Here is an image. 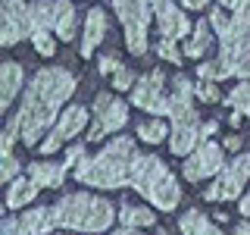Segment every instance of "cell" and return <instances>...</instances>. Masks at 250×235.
<instances>
[{
  "label": "cell",
  "mask_w": 250,
  "mask_h": 235,
  "mask_svg": "<svg viewBox=\"0 0 250 235\" xmlns=\"http://www.w3.org/2000/svg\"><path fill=\"white\" fill-rule=\"evenodd\" d=\"M72 94H75V75L69 69H62V66L38 69L25 88L19 113L13 116L16 129H19V138L28 147H38L44 141V135L53 129V122L60 119L62 104Z\"/></svg>",
  "instance_id": "6da1fadb"
},
{
  "label": "cell",
  "mask_w": 250,
  "mask_h": 235,
  "mask_svg": "<svg viewBox=\"0 0 250 235\" xmlns=\"http://www.w3.org/2000/svg\"><path fill=\"white\" fill-rule=\"evenodd\" d=\"M135 138L119 135L113 138L106 147H100V154H84L75 166V179L91 188H104V191H113V188L128 185L131 179V163H135Z\"/></svg>",
  "instance_id": "7a4b0ae2"
},
{
  "label": "cell",
  "mask_w": 250,
  "mask_h": 235,
  "mask_svg": "<svg viewBox=\"0 0 250 235\" xmlns=\"http://www.w3.org/2000/svg\"><path fill=\"white\" fill-rule=\"evenodd\" d=\"M116 219V207L100 194H66L53 204V223L69 232H106Z\"/></svg>",
  "instance_id": "3957f363"
},
{
  "label": "cell",
  "mask_w": 250,
  "mask_h": 235,
  "mask_svg": "<svg viewBox=\"0 0 250 235\" xmlns=\"http://www.w3.org/2000/svg\"><path fill=\"white\" fill-rule=\"evenodd\" d=\"M128 185L141 198L150 201L156 210H175L182 204V188H178L175 176L166 169V163L156 154H135Z\"/></svg>",
  "instance_id": "277c9868"
},
{
  "label": "cell",
  "mask_w": 250,
  "mask_h": 235,
  "mask_svg": "<svg viewBox=\"0 0 250 235\" xmlns=\"http://www.w3.org/2000/svg\"><path fill=\"white\" fill-rule=\"evenodd\" d=\"M113 10L122 22L125 31V47H128L135 57L147 53V31H150V3L147 0H113Z\"/></svg>",
  "instance_id": "5b68a950"
},
{
  "label": "cell",
  "mask_w": 250,
  "mask_h": 235,
  "mask_svg": "<svg viewBox=\"0 0 250 235\" xmlns=\"http://www.w3.org/2000/svg\"><path fill=\"white\" fill-rule=\"evenodd\" d=\"M247 182H250V154H238L222 166L216 182L203 191V198L207 201H234V198H241Z\"/></svg>",
  "instance_id": "8992f818"
},
{
  "label": "cell",
  "mask_w": 250,
  "mask_h": 235,
  "mask_svg": "<svg viewBox=\"0 0 250 235\" xmlns=\"http://www.w3.org/2000/svg\"><path fill=\"white\" fill-rule=\"evenodd\" d=\"M128 122V107L116 94H97L94 97V122L88 129V141H100L113 132H119Z\"/></svg>",
  "instance_id": "52a82bcc"
},
{
  "label": "cell",
  "mask_w": 250,
  "mask_h": 235,
  "mask_svg": "<svg viewBox=\"0 0 250 235\" xmlns=\"http://www.w3.org/2000/svg\"><path fill=\"white\" fill-rule=\"evenodd\" d=\"M131 104L138 110H147L153 116H169V94H166V72L163 69H150L138 78L131 88Z\"/></svg>",
  "instance_id": "ba28073f"
},
{
  "label": "cell",
  "mask_w": 250,
  "mask_h": 235,
  "mask_svg": "<svg viewBox=\"0 0 250 235\" xmlns=\"http://www.w3.org/2000/svg\"><path fill=\"white\" fill-rule=\"evenodd\" d=\"M225 147L216 144V141H200L191 154L185 157L182 163V176L188 182H200V179H209V176H219L225 166Z\"/></svg>",
  "instance_id": "9c48e42d"
},
{
  "label": "cell",
  "mask_w": 250,
  "mask_h": 235,
  "mask_svg": "<svg viewBox=\"0 0 250 235\" xmlns=\"http://www.w3.org/2000/svg\"><path fill=\"white\" fill-rule=\"evenodd\" d=\"M84 125H88V110L78 107V104H75V107H66V110L60 113V119L53 122V129L47 132L44 141L38 144V151L50 157L53 151H60V144H66L69 138H75L78 132L84 129Z\"/></svg>",
  "instance_id": "30bf717a"
},
{
  "label": "cell",
  "mask_w": 250,
  "mask_h": 235,
  "mask_svg": "<svg viewBox=\"0 0 250 235\" xmlns=\"http://www.w3.org/2000/svg\"><path fill=\"white\" fill-rule=\"evenodd\" d=\"M31 38V22H28V3L25 0H3L0 13V44L13 47L19 41Z\"/></svg>",
  "instance_id": "8fae6325"
},
{
  "label": "cell",
  "mask_w": 250,
  "mask_h": 235,
  "mask_svg": "<svg viewBox=\"0 0 250 235\" xmlns=\"http://www.w3.org/2000/svg\"><path fill=\"white\" fill-rule=\"evenodd\" d=\"M153 19L160 28V38H172V41H182L194 31V22L185 16V10H178L175 0H160L153 6Z\"/></svg>",
  "instance_id": "7c38bea8"
},
{
  "label": "cell",
  "mask_w": 250,
  "mask_h": 235,
  "mask_svg": "<svg viewBox=\"0 0 250 235\" xmlns=\"http://www.w3.org/2000/svg\"><path fill=\"white\" fill-rule=\"evenodd\" d=\"M200 129H203V122H200V116H197V110L194 113H185V116H178V119H172V132H169V151L175 154V157H188L194 151V147L200 144Z\"/></svg>",
  "instance_id": "4fadbf2b"
},
{
  "label": "cell",
  "mask_w": 250,
  "mask_h": 235,
  "mask_svg": "<svg viewBox=\"0 0 250 235\" xmlns=\"http://www.w3.org/2000/svg\"><path fill=\"white\" fill-rule=\"evenodd\" d=\"M72 169L66 160H35L28 163V179L35 182L38 188H60L66 182V172Z\"/></svg>",
  "instance_id": "5bb4252c"
},
{
  "label": "cell",
  "mask_w": 250,
  "mask_h": 235,
  "mask_svg": "<svg viewBox=\"0 0 250 235\" xmlns=\"http://www.w3.org/2000/svg\"><path fill=\"white\" fill-rule=\"evenodd\" d=\"M106 38V13L100 10V6H94V10H88V16H84V35H82V57L91 60V53L97 50V44Z\"/></svg>",
  "instance_id": "9a60e30c"
},
{
  "label": "cell",
  "mask_w": 250,
  "mask_h": 235,
  "mask_svg": "<svg viewBox=\"0 0 250 235\" xmlns=\"http://www.w3.org/2000/svg\"><path fill=\"white\" fill-rule=\"evenodd\" d=\"M22 85H25V75H22V66L16 60H6L3 69H0V107H10L16 100V94L22 91Z\"/></svg>",
  "instance_id": "2e32d148"
},
{
  "label": "cell",
  "mask_w": 250,
  "mask_h": 235,
  "mask_svg": "<svg viewBox=\"0 0 250 235\" xmlns=\"http://www.w3.org/2000/svg\"><path fill=\"white\" fill-rule=\"evenodd\" d=\"M209 47H213V25H209V22H197L194 31L185 38L182 50H185V57H191V60H203Z\"/></svg>",
  "instance_id": "e0dca14e"
},
{
  "label": "cell",
  "mask_w": 250,
  "mask_h": 235,
  "mask_svg": "<svg viewBox=\"0 0 250 235\" xmlns=\"http://www.w3.org/2000/svg\"><path fill=\"white\" fill-rule=\"evenodd\" d=\"M178 232L182 235H225L216 226V219H209L203 210H188V213L178 219Z\"/></svg>",
  "instance_id": "ac0fdd59"
},
{
  "label": "cell",
  "mask_w": 250,
  "mask_h": 235,
  "mask_svg": "<svg viewBox=\"0 0 250 235\" xmlns=\"http://www.w3.org/2000/svg\"><path fill=\"white\" fill-rule=\"evenodd\" d=\"M19 223L28 235H50V229L57 226L53 223V207H28Z\"/></svg>",
  "instance_id": "d6986e66"
},
{
  "label": "cell",
  "mask_w": 250,
  "mask_h": 235,
  "mask_svg": "<svg viewBox=\"0 0 250 235\" xmlns=\"http://www.w3.org/2000/svg\"><path fill=\"white\" fill-rule=\"evenodd\" d=\"M38 191H41V188L31 182L28 176L13 179L10 188H6V207H10V210H22L28 201H35V198H38Z\"/></svg>",
  "instance_id": "ffe728a7"
},
{
  "label": "cell",
  "mask_w": 250,
  "mask_h": 235,
  "mask_svg": "<svg viewBox=\"0 0 250 235\" xmlns=\"http://www.w3.org/2000/svg\"><path fill=\"white\" fill-rule=\"evenodd\" d=\"M119 219H122V226H128V229H147V226H156L153 210L144 207V204H122Z\"/></svg>",
  "instance_id": "44dd1931"
},
{
  "label": "cell",
  "mask_w": 250,
  "mask_h": 235,
  "mask_svg": "<svg viewBox=\"0 0 250 235\" xmlns=\"http://www.w3.org/2000/svg\"><path fill=\"white\" fill-rule=\"evenodd\" d=\"M53 35L60 41H75V6H72V0H60V16H57Z\"/></svg>",
  "instance_id": "7402d4cb"
},
{
  "label": "cell",
  "mask_w": 250,
  "mask_h": 235,
  "mask_svg": "<svg viewBox=\"0 0 250 235\" xmlns=\"http://www.w3.org/2000/svg\"><path fill=\"white\" fill-rule=\"evenodd\" d=\"M138 138L147 141V144H160V141L169 138V125L160 119V116H153V119H144L138 122Z\"/></svg>",
  "instance_id": "603a6c76"
},
{
  "label": "cell",
  "mask_w": 250,
  "mask_h": 235,
  "mask_svg": "<svg viewBox=\"0 0 250 235\" xmlns=\"http://www.w3.org/2000/svg\"><path fill=\"white\" fill-rule=\"evenodd\" d=\"M225 104H229L234 113H241V116L250 119V78H244L241 85H234L229 91V97H225Z\"/></svg>",
  "instance_id": "cb8c5ba5"
},
{
  "label": "cell",
  "mask_w": 250,
  "mask_h": 235,
  "mask_svg": "<svg viewBox=\"0 0 250 235\" xmlns=\"http://www.w3.org/2000/svg\"><path fill=\"white\" fill-rule=\"evenodd\" d=\"M156 53H160L163 60H169V63H175V66H182V60H185V50H178V41H172V38H160L153 47Z\"/></svg>",
  "instance_id": "d4e9b609"
},
{
  "label": "cell",
  "mask_w": 250,
  "mask_h": 235,
  "mask_svg": "<svg viewBox=\"0 0 250 235\" xmlns=\"http://www.w3.org/2000/svg\"><path fill=\"white\" fill-rule=\"evenodd\" d=\"M31 44H35V50L41 53V57H53V53H57V38H53L50 31H35V35H31Z\"/></svg>",
  "instance_id": "484cf974"
},
{
  "label": "cell",
  "mask_w": 250,
  "mask_h": 235,
  "mask_svg": "<svg viewBox=\"0 0 250 235\" xmlns=\"http://www.w3.org/2000/svg\"><path fill=\"white\" fill-rule=\"evenodd\" d=\"M194 94H197L203 104H216V100H222V94H219L216 82H207V78H197V85H194Z\"/></svg>",
  "instance_id": "4316f807"
},
{
  "label": "cell",
  "mask_w": 250,
  "mask_h": 235,
  "mask_svg": "<svg viewBox=\"0 0 250 235\" xmlns=\"http://www.w3.org/2000/svg\"><path fill=\"white\" fill-rule=\"evenodd\" d=\"M197 75H200V78H207V82H222V78H229V75H225V69H222V63H219V60L200 63V66H197Z\"/></svg>",
  "instance_id": "83f0119b"
},
{
  "label": "cell",
  "mask_w": 250,
  "mask_h": 235,
  "mask_svg": "<svg viewBox=\"0 0 250 235\" xmlns=\"http://www.w3.org/2000/svg\"><path fill=\"white\" fill-rule=\"evenodd\" d=\"M138 85V78H135V72H131V69H119V72H113V88L116 91H131Z\"/></svg>",
  "instance_id": "f1b7e54d"
},
{
  "label": "cell",
  "mask_w": 250,
  "mask_h": 235,
  "mask_svg": "<svg viewBox=\"0 0 250 235\" xmlns=\"http://www.w3.org/2000/svg\"><path fill=\"white\" fill-rule=\"evenodd\" d=\"M0 179H3L6 185H10L13 179H19V160H16L13 154H3V169H0Z\"/></svg>",
  "instance_id": "f546056e"
},
{
  "label": "cell",
  "mask_w": 250,
  "mask_h": 235,
  "mask_svg": "<svg viewBox=\"0 0 250 235\" xmlns=\"http://www.w3.org/2000/svg\"><path fill=\"white\" fill-rule=\"evenodd\" d=\"M100 75H113V72H119L122 69V60H119V53H104L100 57Z\"/></svg>",
  "instance_id": "4dcf8cb0"
},
{
  "label": "cell",
  "mask_w": 250,
  "mask_h": 235,
  "mask_svg": "<svg viewBox=\"0 0 250 235\" xmlns=\"http://www.w3.org/2000/svg\"><path fill=\"white\" fill-rule=\"evenodd\" d=\"M0 235H28V232L22 229V223H19V219L6 216V219H3V226H0Z\"/></svg>",
  "instance_id": "1f68e13d"
},
{
  "label": "cell",
  "mask_w": 250,
  "mask_h": 235,
  "mask_svg": "<svg viewBox=\"0 0 250 235\" xmlns=\"http://www.w3.org/2000/svg\"><path fill=\"white\" fill-rule=\"evenodd\" d=\"M219 6L229 13H250V0H219Z\"/></svg>",
  "instance_id": "d6a6232c"
},
{
  "label": "cell",
  "mask_w": 250,
  "mask_h": 235,
  "mask_svg": "<svg viewBox=\"0 0 250 235\" xmlns=\"http://www.w3.org/2000/svg\"><path fill=\"white\" fill-rule=\"evenodd\" d=\"M82 157H84V147L82 144H72L66 151V163H69V166H78V160H82Z\"/></svg>",
  "instance_id": "836d02e7"
},
{
  "label": "cell",
  "mask_w": 250,
  "mask_h": 235,
  "mask_svg": "<svg viewBox=\"0 0 250 235\" xmlns=\"http://www.w3.org/2000/svg\"><path fill=\"white\" fill-rule=\"evenodd\" d=\"M241 144H244V138H241V135H229V138H225V144H222V147H225V151H238Z\"/></svg>",
  "instance_id": "e575fe53"
},
{
  "label": "cell",
  "mask_w": 250,
  "mask_h": 235,
  "mask_svg": "<svg viewBox=\"0 0 250 235\" xmlns=\"http://www.w3.org/2000/svg\"><path fill=\"white\" fill-rule=\"evenodd\" d=\"M182 6H188V10H207L209 0H182Z\"/></svg>",
  "instance_id": "d590c367"
},
{
  "label": "cell",
  "mask_w": 250,
  "mask_h": 235,
  "mask_svg": "<svg viewBox=\"0 0 250 235\" xmlns=\"http://www.w3.org/2000/svg\"><path fill=\"white\" fill-rule=\"evenodd\" d=\"M213 135H216V122H203V129H200V138H203V141H209Z\"/></svg>",
  "instance_id": "8d00e7d4"
},
{
  "label": "cell",
  "mask_w": 250,
  "mask_h": 235,
  "mask_svg": "<svg viewBox=\"0 0 250 235\" xmlns=\"http://www.w3.org/2000/svg\"><path fill=\"white\" fill-rule=\"evenodd\" d=\"M238 207H241V213H244V216L250 219V191H247V194H244V198H241V201H238Z\"/></svg>",
  "instance_id": "74e56055"
},
{
  "label": "cell",
  "mask_w": 250,
  "mask_h": 235,
  "mask_svg": "<svg viewBox=\"0 0 250 235\" xmlns=\"http://www.w3.org/2000/svg\"><path fill=\"white\" fill-rule=\"evenodd\" d=\"M113 235H144V232H141V229H128V226H122V229H119V232H113Z\"/></svg>",
  "instance_id": "f35d334b"
},
{
  "label": "cell",
  "mask_w": 250,
  "mask_h": 235,
  "mask_svg": "<svg viewBox=\"0 0 250 235\" xmlns=\"http://www.w3.org/2000/svg\"><path fill=\"white\" fill-rule=\"evenodd\" d=\"M234 235H250V223H241L238 229H234Z\"/></svg>",
  "instance_id": "ab89813d"
},
{
  "label": "cell",
  "mask_w": 250,
  "mask_h": 235,
  "mask_svg": "<svg viewBox=\"0 0 250 235\" xmlns=\"http://www.w3.org/2000/svg\"><path fill=\"white\" fill-rule=\"evenodd\" d=\"M53 235V232H50ZM57 235H78V232H57Z\"/></svg>",
  "instance_id": "60d3db41"
},
{
  "label": "cell",
  "mask_w": 250,
  "mask_h": 235,
  "mask_svg": "<svg viewBox=\"0 0 250 235\" xmlns=\"http://www.w3.org/2000/svg\"><path fill=\"white\" fill-rule=\"evenodd\" d=\"M147 3H150V10H153V6H156V3H160V0H147Z\"/></svg>",
  "instance_id": "b9f144b4"
}]
</instances>
